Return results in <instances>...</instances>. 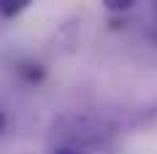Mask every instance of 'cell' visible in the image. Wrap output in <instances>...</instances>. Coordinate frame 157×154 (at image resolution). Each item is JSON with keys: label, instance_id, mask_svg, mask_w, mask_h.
I'll return each instance as SVG.
<instances>
[{"label": "cell", "instance_id": "cell-1", "mask_svg": "<svg viewBox=\"0 0 157 154\" xmlns=\"http://www.w3.org/2000/svg\"><path fill=\"white\" fill-rule=\"evenodd\" d=\"M122 130V119L109 116L103 111H68L54 122V133L68 143L98 146Z\"/></svg>", "mask_w": 157, "mask_h": 154}, {"label": "cell", "instance_id": "cell-2", "mask_svg": "<svg viewBox=\"0 0 157 154\" xmlns=\"http://www.w3.org/2000/svg\"><path fill=\"white\" fill-rule=\"evenodd\" d=\"M16 73H19V76H25L30 84H41L44 76H46V70H44L38 62H27V60L16 62Z\"/></svg>", "mask_w": 157, "mask_h": 154}, {"label": "cell", "instance_id": "cell-3", "mask_svg": "<svg viewBox=\"0 0 157 154\" xmlns=\"http://www.w3.org/2000/svg\"><path fill=\"white\" fill-rule=\"evenodd\" d=\"M27 6H30V0H0V14L11 19V16L22 14Z\"/></svg>", "mask_w": 157, "mask_h": 154}, {"label": "cell", "instance_id": "cell-4", "mask_svg": "<svg viewBox=\"0 0 157 154\" xmlns=\"http://www.w3.org/2000/svg\"><path fill=\"white\" fill-rule=\"evenodd\" d=\"M103 6L109 11H130L136 6V0H103Z\"/></svg>", "mask_w": 157, "mask_h": 154}, {"label": "cell", "instance_id": "cell-5", "mask_svg": "<svg viewBox=\"0 0 157 154\" xmlns=\"http://www.w3.org/2000/svg\"><path fill=\"white\" fill-rule=\"evenodd\" d=\"M54 154H78V152H73V149H68V146H65V149H57Z\"/></svg>", "mask_w": 157, "mask_h": 154}, {"label": "cell", "instance_id": "cell-6", "mask_svg": "<svg viewBox=\"0 0 157 154\" xmlns=\"http://www.w3.org/2000/svg\"><path fill=\"white\" fill-rule=\"evenodd\" d=\"M3 130H6V116L0 114V135H3Z\"/></svg>", "mask_w": 157, "mask_h": 154}, {"label": "cell", "instance_id": "cell-7", "mask_svg": "<svg viewBox=\"0 0 157 154\" xmlns=\"http://www.w3.org/2000/svg\"><path fill=\"white\" fill-rule=\"evenodd\" d=\"M152 11H155V19H157V3H155V8H152Z\"/></svg>", "mask_w": 157, "mask_h": 154}]
</instances>
